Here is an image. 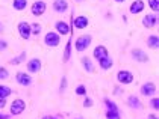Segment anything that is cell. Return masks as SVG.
<instances>
[{
    "mask_svg": "<svg viewBox=\"0 0 159 119\" xmlns=\"http://www.w3.org/2000/svg\"><path fill=\"white\" fill-rule=\"evenodd\" d=\"M6 48H8V42H6L5 39H0V53H2V51H5Z\"/></svg>",
    "mask_w": 159,
    "mask_h": 119,
    "instance_id": "obj_31",
    "label": "cell"
},
{
    "mask_svg": "<svg viewBox=\"0 0 159 119\" xmlns=\"http://www.w3.org/2000/svg\"><path fill=\"white\" fill-rule=\"evenodd\" d=\"M27 6V0H14L12 2V8L15 11H23Z\"/></svg>",
    "mask_w": 159,
    "mask_h": 119,
    "instance_id": "obj_20",
    "label": "cell"
},
{
    "mask_svg": "<svg viewBox=\"0 0 159 119\" xmlns=\"http://www.w3.org/2000/svg\"><path fill=\"white\" fill-rule=\"evenodd\" d=\"M115 2H118V3H123V2H124V0H115Z\"/></svg>",
    "mask_w": 159,
    "mask_h": 119,
    "instance_id": "obj_39",
    "label": "cell"
},
{
    "mask_svg": "<svg viewBox=\"0 0 159 119\" xmlns=\"http://www.w3.org/2000/svg\"><path fill=\"white\" fill-rule=\"evenodd\" d=\"M2 32H3V24L0 23V33H2Z\"/></svg>",
    "mask_w": 159,
    "mask_h": 119,
    "instance_id": "obj_38",
    "label": "cell"
},
{
    "mask_svg": "<svg viewBox=\"0 0 159 119\" xmlns=\"http://www.w3.org/2000/svg\"><path fill=\"white\" fill-rule=\"evenodd\" d=\"M55 27H56V30H58L59 35H68L70 33V26L65 23V21H56Z\"/></svg>",
    "mask_w": 159,
    "mask_h": 119,
    "instance_id": "obj_15",
    "label": "cell"
},
{
    "mask_svg": "<svg viewBox=\"0 0 159 119\" xmlns=\"http://www.w3.org/2000/svg\"><path fill=\"white\" fill-rule=\"evenodd\" d=\"M73 23H74V27H76V29H85L86 26L89 24V21H88L86 17L79 15V17H76V18L73 20Z\"/></svg>",
    "mask_w": 159,
    "mask_h": 119,
    "instance_id": "obj_14",
    "label": "cell"
},
{
    "mask_svg": "<svg viewBox=\"0 0 159 119\" xmlns=\"http://www.w3.org/2000/svg\"><path fill=\"white\" fill-rule=\"evenodd\" d=\"M0 119H11V115H3V113H0Z\"/></svg>",
    "mask_w": 159,
    "mask_h": 119,
    "instance_id": "obj_35",
    "label": "cell"
},
{
    "mask_svg": "<svg viewBox=\"0 0 159 119\" xmlns=\"http://www.w3.org/2000/svg\"><path fill=\"white\" fill-rule=\"evenodd\" d=\"M12 94V89L6 84H0V96L2 98H8V96Z\"/></svg>",
    "mask_w": 159,
    "mask_h": 119,
    "instance_id": "obj_22",
    "label": "cell"
},
{
    "mask_svg": "<svg viewBox=\"0 0 159 119\" xmlns=\"http://www.w3.org/2000/svg\"><path fill=\"white\" fill-rule=\"evenodd\" d=\"M98 65H100L102 70H109L111 66L114 65V60L111 59L109 56H106V57H103V59L98 60Z\"/></svg>",
    "mask_w": 159,
    "mask_h": 119,
    "instance_id": "obj_18",
    "label": "cell"
},
{
    "mask_svg": "<svg viewBox=\"0 0 159 119\" xmlns=\"http://www.w3.org/2000/svg\"><path fill=\"white\" fill-rule=\"evenodd\" d=\"M132 56H134L138 62H148V56H147L143 50H139V48H134V50H132Z\"/></svg>",
    "mask_w": 159,
    "mask_h": 119,
    "instance_id": "obj_16",
    "label": "cell"
},
{
    "mask_svg": "<svg viewBox=\"0 0 159 119\" xmlns=\"http://www.w3.org/2000/svg\"><path fill=\"white\" fill-rule=\"evenodd\" d=\"M65 86H67V79L64 77V79H62V84H61V92L65 89Z\"/></svg>",
    "mask_w": 159,
    "mask_h": 119,
    "instance_id": "obj_34",
    "label": "cell"
},
{
    "mask_svg": "<svg viewBox=\"0 0 159 119\" xmlns=\"http://www.w3.org/2000/svg\"><path fill=\"white\" fill-rule=\"evenodd\" d=\"M9 77V72L6 68H3V66H0V80H6Z\"/></svg>",
    "mask_w": 159,
    "mask_h": 119,
    "instance_id": "obj_28",
    "label": "cell"
},
{
    "mask_svg": "<svg viewBox=\"0 0 159 119\" xmlns=\"http://www.w3.org/2000/svg\"><path fill=\"white\" fill-rule=\"evenodd\" d=\"M155 92H156V84L152 83V82H147L141 86V94L144 96H152L155 95Z\"/></svg>",
    "mask_w": 159,
    "mask_h": 119,
    "instance_id": "obj_9",
    "label": "cell"
},
{
    "mask_svg": "<svg viewBox=\"0 0 159 119\" xmlns=\"http://www.w3.org/2000/svg\"><path fill=\"white\" fill-rule=\"evenodd\" d=\"M76 94H77V95L85 96V95H86V89H85V86H84V84H79V86L76 87Z\"/></svg>",
    "mask_w": 159,
    "mask_h": 119,
    "instance_id": "obj_29",
    "label": "cell"
},
{
    "mask_svg": "<svg viewBox=\"0 0 159 119\" xmlns=\"http://www.w3.org/2000/svg\"><path fill=\"white\" fill-rule=\"evenodd\" d=\"M91 42H93V36L91 35H82L74 41V47H76L77 51H85L86 48L89 47Z\"/></svg>",
    "mask_w": 159,
    "mask_h": 119,
    "instance_id": "obj_1",
    "label": "cell"
},
{
    "mask_svg": "<svg viewBox=\"0 0 159 119\" xmlns=\"http://www.w3.org/2000/svg\"><path fill=\"white\" fill-rule=\"evenodd\" d=\"M18 33L20 36L23 38V39H29L30 38V24L26 23V21H20L18 23Z\"/></svg>",
    "mask_w": 159,
    "mask_h": 119,
    "instance_id": "obj_7",
    "label": "cell"
},
{
    "mask_svg": "<svg viewBox=\"0 0 159 119\" xmlns=\"http://www.w3.org/2000/svg\"><path fill=\"white\" fill-rule=\"evenodd\" d=\"M93 56L96 57L97 60L103 59V57H106L108 56V48L105 47V45H97V47L94 48V53H93Z\"/></svg>",
    "mask_w": 159,
    "mask_h": 119,
    "instance_id": "obj_12",
    "label": "cell"
},
{
    "mask_svg": "<svg viewBox=\"0 0 159 119\" xmlns=\"http://www.w3.org/2000/svg\"><path fill=\"white\" fill-rule=\"evenodd\" d=\"M148 119H158L156 115H148Z\"/></svg>",
    "mask_w": 159,
    "mask_h": 119,
    "instance_id": "obj_36",
    "label": "cell"
},
{
    "mask_svg": "<svg viewBox=\"0 0 159 119\" xmlns=\"http://www.w3.org/2000/svg\"><path fill=\"white\" fill-rule=\"evenodd\" d=\"M82 65H84L86 72H94V65H93V62H91L89 57H84L82 59Z\"/></svg>",
    "mask_w": 159,
    "mask_h": 119,
    "instance_id": "obj_21",
    "label": "cell"
},
{
    "mask_svg": "<svg viewBox=\"0 0 159 119\" xmlns=\"http://www.w3.org/2000/svg\"><path fill=\"white\" fill-rule=\"evenodd\" d=\"M117 80H118L121 84H130L134 82V74L130 71L121 70V71L117 72Z\"/></svg>",
    "mask_w": 159,
    "mask_h": 119,
    "instance_id": "obj_5",
    "label": "cell"
},
{
    "mask_svg": "<svg viewBox=\"0 0 159 119\" xmlns=\"http://www.w3.org/2000/svg\"><path fill=\"white\" fill-rule=\"evenodd\" d=\"M144 2L143 0H135L134 3L130 5V8H129V11H130V14H139V12L144 11Z\"/></svg>",
    "mask_w": 159,
    "mask_h": 119,
    "instance_id": "obj_13",
    "label": "cell"
},
{
    "mask_svg": "<svg viewBox=\"0 0 159 119\" xmlns=\"http://www.w3.org/2000/svg\"><path fill=\"white\" fill-rule=\"evenodd\" d=\"M105 104H106V107H108V110H114V112H118V106L114 103V101H111L109 98H106L105 100Z\"/></svg>",
    "mask_w": 159,
    "mask_h": 119,
    "instance_id": "obj_23",
    "label": "cell"
},
{
    "mask_svg": "<svg viewBox=\"0 0 159 119\" xmlns=\"http://www.w3.org/2000/svg\"><path fill=\"white\" fill-rule=\"evenodd\" d=\"M46 9H47V5H46V2H43V0L34 2L32 6H30V12H32V15H35V17H41V15L46 12Z\"/></svg>",
    "mask_w": 159,
    "mask_h": 119,
    "instance_id": "obj_4",
    "label": "cell"
},
{
    "mask_svg": "<svg viewBox=\"0 0 159 119\" xmlns=\"http://www.w3.org/2000/svg\"><path fill=\"white\" fill-rule=\"evenodd\" d=\"M150 106L155 108V110H158L159 108V98L158 96H153V98L150 100Z\"/></svg>",
    "mask_w": 159,
    "mask_h": 119,
    "instance_id": "obj_30",
    "label": "cell"
},
{
    "mask_svg": "<svg viewBox=\"0 0 159 119\" xmlns=\"http://www.w3.org/2000/svg\"><path fill=\"white\" fill-rule=\"evenodd\" d=\"M25 108H26L25 100H21V98H17V100H14L12 103H11V115L18 116V115H21V113L25 112Z\"/></svg>",
    "mask_w": 159,
    "mask_h": 119,
    "instance_id": "obj_2",
    "label": "cell"
},
{
    "mask_svg": "<svg viewBox=\"0 0 159 119\" xmlns=\"http://www.w3.org/2000/svg\"><path fill=\"white\" fill-rule=\"evenodd\" d=\"M147 45L150 48H153V50H156L159 47V38L158 35H152L148 36V39H147Z\"/></svg>",
    "mask_w": 159,
    "mask_h": 119,
    "instance_id": "obj_19",
    "label": "cell"
},
{
    "mask_svg": "<svg viewBox=\"0 0 159 119\" xmlns=\"http://www.w3.org/2000/svg\"><path fill=\"white\" fill-rule=\"evenodd\" d=\"M15 80H17V83L21 84V86H30V84H32L30 75L26 74V72H21V71H18L15 74Z\"/></svg>",
    "mask_w": 159,
    "mask_h": 119,
    "instance_id": "obj_6",
    "label": "cell"
},
{
    "mask_svg": "<svg viewBox=\"0 0 159 119\" xmlns=\"http://www.w3.org/2000/svg\"><path fill=\"white\" fill-rule=\"evenodd\" d=\"M44 42L49 47H58L59 42H61V36H59V33H56V32H47L46 36H44Z\"/></svg>",
    "mask_w": 159,
    "mask_h": 119,
    "instance_id": "obj_3",
    "label": "cell"
},
{
    "mask_svg": "<svg viewBox=\"0 0 159 119\" xmlns=\"http://www.w3.org/2000/svg\"><path fill=\"white\" fill-rule=\"evenodd\" d=\"M5 106H6V98H2L0 96V108H3Z\"/></svg>",
    "mask_w": 159,
    "mask_h": 119,
    "instance_id": "obj_33",
    "label": "cell"
},
{
    "mask_svg": "<svg viewBox=\"0 0 159 119\" xmlns=\"http://www.w3.org/2000/svg\"><path fill=\"white\" fill-rule=\"evenodd\" d=\"M156 24H158V17H156V14H148V15H146V17L143 18V26L147 27V29L156 27Z\"/></svg>",
    "mask_w": 159,
    "mask_h": 119,
    "instance_id": "obj_8",
    "label": "cell"
},
{
    "mask_svg": "<svg viewBox=\"0 0 159 119\" xmlns=\"http://www.w3.org/2000/svg\"><path fill=\"white\" fill-rule=\"evenodd\" d=\"M93 106V100H89L88 96L85 98V101H84V107H91Z\"/></svg>",
    "mask_w": 159,
    "mask_h": 119,
    "instance_id": "obj_32",
    "label": "cell"
},
{
    "mask_svg": "<svg viewBox=\"0 0 159 119\" xmlns=\"http://www.w3.org/2000/svg\"><path fill=\"white\" fill-rule=\"evenodd\" d=\"M39 32H41V26H39V23H30V33L39 35Z\"/></svg>",
    "mask_w": 159,
    "mask_h": 119,
    "instance_id": "obj_24",
    "label": "cell"
},
{
    "mask_svg": "<svg viewBox=\"0 0 159 119\" xmlns=\"http://www.w3.org/2000/svg\"><path fill=\"white\" fill-rule=\"evenodd\" d=\"M127 106L130 108H143L141 101L138 100V96H135V95H130L127 98Z\"/></svg>",
    "mask_w": 159,
    "mask_h": 119,
    "instance_id": "obj_17",
    "label": "cell"
},
{
    "mask_svg": "<svg viewBox=\"0 0 159 119\" xmlns=\"http://www.w3.org/2000/svg\"><path fill=\"white\" fill-rule=\"evenodd\" d=\"M53 9L58 14H64L68 9V2L67 0H55L53 2Z\"/></svg>",
    "mask_w": 159,
    "mask_h": 119,
    "instance_id": "obj_11",
    "label": "cell"
},
{
    "mask_svg": "<svg viewBox=\"0 0 159 119\" xmlns=\"http://www.w3.org/2000/svg\"><path fill=\"white\" fill-rule=\"evenodd\" d=\"M25 57H26V53H25V51H23V53H21V54H20L18 57H14V59L11 60L9 63H11V65H17V63H21V62H23V59H25Z\"/></svg>",
    "mask_w": 159,
    "mask_h": 119,
    "instance_id": "obj_26",
    "label": "cell"
},
{
    "mask_svg": "<svg viewBox=\"0 0 159 119\" xmlns=\"http://www.w3.org/2000/svg\"><path fill=\"white\" fill-rule=\"evenodd\" d=\"M41 66H43V63H41V60L38 59V57H35V59H30L29 62H27V71L32 72V74H37V72H39Z\"/></svg>",
    "mask_w": 159,
    "mask_h": 119,
    "instance_id": "obj_10",
    "label": "cell"
},
{
    "mask_svg": "<svg viewBox=\"0 0 159 119\" xmlns=\"http://www.w3.org/2000/svg\"><path fill=\"white\" fill-rule=\"evenodd\" d=\"M106 119H121V118H120V113H118V112L106 110Z\"/></svg>",
    "mask_w": 159,
    "mask_h": 119,
    "instance_id": "obj_25",
    "label": "cell"
},
{
    "mask_svg": "<svg viewBox=\"0 0 159 119\" xmlns=\"http://www.w3.org/2000/svg\"><path fill=\"white\" fill-rule=\"evenodd\" d=\"M148 6L152 8V11H159V0H148Z\"/></svg>",
    "mask_w": 159,
    "mask_h": 119,
    "instance_id": "obj_27",
    "label": "cell"
},
{
    "mask_svg": "<svg viewBox=\"0 0 159 119\" xmlns=\"http://www.w3.org/2000/svg\"><path fill=\"white\" fill-rule=\"evenodd\" d=\"M43 119H56V118H55V116H44Z\"/></svg>",
    "mask_w": 159,
    "mask_h": 119,
    "instance_id": "obj_37",
    "label": "cell"
}]
</instances>
